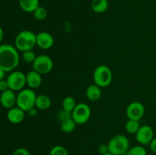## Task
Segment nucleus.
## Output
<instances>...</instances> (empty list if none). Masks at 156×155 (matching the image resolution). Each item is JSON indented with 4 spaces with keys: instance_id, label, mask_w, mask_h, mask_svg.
<instances>
[{
    "instance_id": "nucleus-9",
    "label": "nucleus",
    "mask_w": 156,
    "mask_h": 155,
    "mask_svg": "<svg viewBox=\"0 0 156 155\" xmlns=\"http://www.w3.org/2000/svg\"><path fill=\"white\" fill-rule=\"evenodd\" d=\"M135 135L137 142L143 146L149 145L152 140L155 138L153 129L149 125H143L140 126Z\"/></svg>"
},
{
    "instance_id": "nucleus-8",
    "label": "nucleus",
    "mask_w": 156,
    "mask_h": 155,
    "mask_svg": "<svg viewBox=\"0 0 156 155\" xmlns=\"http://www.w3.org/2000/svg\"><path fill=\"white\" fill-rule=\"evenodd\" d=\"M33 65V70L41 74H47L53 70V61L47 55H40L37 56Z\"/></svg>"
},
{
    "instance_id": "nucleus-20",
    "label": "nucleus",
    "mask_w": 156,
    "mask_h": 155,
    "mask_svg": "<svg viewBox=\"0 0 156 155\" xmlns=\"http://www.w3.org/2000/svg\"><path fill=\"white\" fill-rule=\"evenodd\" d=\"M76 105H77V103H76V100L73 97H71V96H68V97H65L62 103V109L71 112L75 109Z\"/></svg>"
},
{
    "instance_id": "nucleus-2",
    "label": "nucleus",
    "mask_w": 156,
    "mask_h": 155,
    "mask_svg": "<svg viewBox=\"0 0 156 155\" xmlns=\"http://www.w3.org/2000/svg\"><path fill=\"white\" fill-rule=\"evenodd\" d=\"M37 46V34L29 30L20 31L15 39V46L18 51L32 50Z\"/></svg>"
},
{
    "instance_id": "nucleus-15",
    "label": "nucleus",
    "mask_w": 156,
    "mask_h": 155,
    "mask_svg": "<svg viewBox=\"0 0 156 155\" xmlns=\"http://www.w3.org/2000/svg\"><path fill=\"white\" fill-rule=\"evenodd\" d=\"M101 94L102 92L101 88L96 85L95 84H90L85 91V95L88 100L93 102L98 100L101 97Z\"/></svg>"
},
{
    "instance_id": "nucleus-23",
    "label": "nucleus",
    "mask_w": 156,
    "mask_h": 155,
    "mask_svg": "<svg viewBox=\"0 0 156 155\" xmlns=\"http://www.w3.org/2000/svg\"><path fill=\"white\" fill-rule=\"evenodd\" d=\"M33 15L35 19L38 20V21H44L47 18L48 12L45 8L39 5L33 12Z\"/></svg>"
},
{
    "instance_id": "nucleus-26",
    "label": "nucleus",
    "mask_w": 156,
    "mask_h": 155,
    "mask_svg": "<svg viewBox=\"0 0 156 155\" xmlns=\"http://www.w3.org/2000/svg\"><path fill=\"white\" fill-rule=\"evenodd\" d=\"M57 119L59 120V122H63L65 120L73 118V114H72L71 112H69V111L65 110V109H62L61 110H59V112H57Z\"/></svg>"
},
{
    "instance_id": "nucleus-16",
    "label": "nucleus",
    "mask_w": 156,
    "mask_h": 155,
    "mask_svg": "<svg viewBox=\"0 0 156 155\" xmlns=\"http://www.w3.org/2000/svg\"><path fill=\"white\" fill-rule=\"evenodd\" d=\"M51 106V100L46 94L37 95L35 101V108L40 110H47Z\"/></svg>"
},
{
    "instance_id": "nucleus-18",
    "label": "nucleus",
    "mask_w": 156,
    "mask_h": 155,
    "mask_svg": "<svg viewBox=\"0 0 156 155\" xmlns=\"http://www.w3.org/2000/svg\"><path fill=\"white\" fill-rule=\"evenodd\" d=\"M108 0H92L91 2V8L95 13H104L108 9Z\"/></svg>"
},
{
    "instance_id": "nucleus-33",
    "label": "nucleus",
    "mask_w": 156,
    "mask_h": 155,
    "mask_svg": "<svg viewBox=\"0 0 156 155\" xmlns=\"http://www.w3.org/2000/svg\"><path fill=\"white\" fill-rule=\"evenodd\" d=\"M5 73V71L4 70L2 69V68H0V81H2V80H3V79H4Z\"/></svg>"
},
{
    "instance_id": "nucleus-5",
    "label": "nucleus",
    "mask_w": 156,
    "mask_h": 155,
    "mask_svg": "<svg viewBox=\"0 0 156 155\" xmlns=\"http://www.w3.org/2000/svg\"><path fill=\"white\" fill-rule=\"evenodd\" d=\"M112 80V71L108 65H100L96 67L93 72L94 84L100 88H106L111 84Z\"/></svg>"
},
{
    "instance_id": "nucleus-17",
    "label": "nucleus",
    "mask_w": 156,
    "mask_h": 155,
    "mask_svg": "<svg viewBox=\"0 0 156 155\" xmlns=\"http://www.w3.org/2000/svg\"><path fill=\"white\" fill-rule=\"evenodd\" d=\"M39 0H18L20 8L27 13H33L39 6Z\"/></svg>"
},
{
    "instance_id": "nucleus-13",
    "label": "nucleus",
    "mask_w": 156,
    "mask_h": 155,
    "mask_svg": "<svg viewBox=\"0 0 156 155\" xmlns=\"http://www.w3.org/2000/svg\"><path fill=\"white\" fill-rule=\"evenodd\" d=\"M25 112L21 108L14 106L9 109L7 112V119L9 122L12 124H19L24 121L25 118Z\"/></svg>"
},
{
    "instance_id": "nucleus-10",
    "label": "nucleus",
    "mask_w": 156,
    "mask_h": 155,
    "mask_svg": "<svg viewBox=\"0 0 156 155\" xmlns=\"http://www.w3.org/2000/svg\"><path fill=\"white\" fill-rule=\"evenodd\" d=\"M146 109L144 105L139 101H133L129 103L126 109V115L128 119L140 121L145 115Z\"/></svg>"
},
{
    "instance_id": "nucleus-14",
    "label": "nucleus",
    "mask_w": 156,
    "mask_h": 155,
    "mask_svg": "<svg viewBox=\"0 0 156 155\" xmlns=\"http://www.w3.org/2000/svg\"><path fill=\"white\" fill-rule=\"evenodd\" d=\"M42 74L34 70L28 71L26 74V84L30 89L38 88L42 84Z\"/></svg>"
},
{
    "instance_id": "nucleus-24",
    "label": "nucleus",
    "mask_w": 156,
    "mask_h": 155,
    "mask_svg": "<svg viewBox=\"0 0 156 155\" xmlns=\"http://www.w3.org/2000/svg\"><path fill=\"white\" fill-rule=\"evenodd\" d=\"M21 57H22V59L26 62V63L33 64L34 62V60L36 59L37 56L36 54H35L34 52L33 51V50H27V51L23 52Z\"/></svg>"
},
{
    "instance_id": "nucleus-27",
    "label": "nucleus",
    "mask_w": 156,
    "mask_h": 155,
    "mask_svg": "<svg viewBox=\"0 0 156 155\" xmlns=\"http://www.w3.org/2000/svg\"><path fill=\"white\" fill-rule=\"evenodd\" d=\"M12 155H31L30 151L24 147H18L14 150Z\"/></svg>"
},
{
    "instance_id": "nucleus-21",
    "label": "nucleus",
    "mask_w": 156,
    "mask_h": 155,
    "mask_svg": "<svg viewBox=\"0 0 156 155\" xmlns=\"http://www.w3.org/2000/svg\"><path fill=\"white\" fill-rule=\"evenodd\" d=\"M140 122L136 120L128 119L125 124V129L129 134H136L140 129Z\"/></svg>"
},
{
    "instance_id": "nucleus-11",
    "label": "nucleus",
    "mask_w": 156,
    "mask_h": 155,
    "mask_svg": "<svg viewBox=\"0 0 156 155\" xmlns=\"http://www.w3.org/2000/svg\"><path fill=\"white\" fill-rule=\"evenodd\" d=\"M54 44V38L50 33L40 32L37 34V46L42 50H50Z\"/></svg>"
},
{
    "instance_id": "nucleus-29",
    "label": "nucleus",
    "mask_w": 156,
    "mask_h": 155,
    "mask_svg": "<svg viewBox=\"0 0 156 155\" xmlns=\"http://www.w3.org/2000/svg\"><path fill=\"white\" fill-rule=\"evenodd\" d=\"M8 89H9V88L7 81L4 80V79L0 81V91H1V92H3V91H6V90Z\"/></svg>"
},
{
    "instance_id": "nucleus-22",
    "label": "nucleus",
    "mask_w": 156,
    "mask_h": 155,
    "mask_svg": "<svg viewBox=\"0 0 156 155\" xmlns=\"http://www.w3.org/2000/svg\"><path fill=\"white\" fill-rule=\"evenodd\" d=\"M147 150L143 145L139 144L132 147H129V150L125 155H147Z\"/></svg>"
},
{
    "instance_id": "nucleus-34",
    "label": "nucleus",
    "mask_w": 156,
    "mask_h": 155,
    "mask_svg": "<svg viewBox=\"0 0 156 155\" xmlns=\"http://www.w3.org/2000/svg\"><path fill=\"white\" fill-rule=\"evenodd\" d=\"M102 155H113L112 153H110V152H108V153H105V154H102Z\"/></svg>"
},
{
    "instance_id": "nucleus-25",
    "label": "nucleus",
    "mask_w": 156,
    "mask_h": 155,
    "mask_svg": "<svg viewBox=\"0 0 156 155\" xmlns=\"http://www.w3.org/2000/svg\"><path fill=\"white\" fill-rule=\"evenodd\" d=\"M50 155H69L67 149L61 145H56L51 148Z\"/></svg>"
},
{
    "instance_id": "nucleus-7",
    "label": "nucleus",
    "mask_w": 156,
    "mask_h": 155,
    "mask_svg": "<svg viewBox=\"0 0 156 155\" xmlns=\"http://www.w3.org/2000/svg\"><path fill=\"white\" fill-rule=\"evenodd\" d=\"M9 88L13 91H20L24 89L26 84V74L21 71H13L6 79Z\"/></svg>"
},
{
    "instance_id": "nucleus-32",
    "label": "nucleus",
    "mask_w": 156,
    "mask_h": 155,
    "mask_svg": "<svg viewBox=\"0 0 156 155\" xmlns=\"http://www.w3.org/2000/svg\"><path fill=\"white\" fill-rule=\"evenodd\" d=\"M3 38H4V31H3L2 27L0 26V43L2 41Z\"/></svg>"
},
{
    "instance_id": "nucleus-30",
    "label": "nucleus",
    "mask_w": 156,
    "mask_h": 155,
    "mask_svg": "<svg viewBox=\"0 0 156 155\" xmlns=\"http://www.w3.org/2000/svg\"><path fill=\"white\" fill-rule=\"evenodd\" d=\"M149 146L151 151L156 154V137H155V138L152 140V141H151L150 144H149Z\"/></svg>"
},
{
    "instance_id": "nucleus-6",
    "label": "nucleus",
    "mask_w": 156,
    "mask_h": 155,
    "mask_svg": "<svg viewBox=\"0 0 156 155\" xmlns=\"http://www.w3.org/2000/svg\"><path fill=\"white\" fill-rule=\"evenodd\" d=\"M73 119L77 125H83L88 122L91 115V110L87 103H79L72 112Z\"/></svg>"
},
{
    "instance_id": "nucleus-4",
    "label": "nucleus",
    "mask_w": 156,
    "mask_h": 155,
    "mask_svg": "<svg viewBox=\"0 0 156 155\" xmlns=\"http://www.w3.org/2000/svg\"><path fill=\"white\" fill-rule=\"evenodd\" d=\"M37 94L33 89L27 88L19 91L17 95L16 105L24 112H28L35 107Z\"/></svg>"
},
{
    "instance_id": "nucleus-28",
    "label": "nucleus",
    "mask_w": 156,
    "mask_h": 155,
    "mask_svg": "<svg viewBox=\"0 0 156 155\" xmlns=\"http://www.w3.org/2000/svg\"><path fill=\"white\" fill-rule=\"evenodd\" d=\"M98 152L101 155L108 153V152H109V150H108V144H100L98 147Z\"/></svg>"
},
{
    "instance_id": "nucleus-12",
    "label": "nucleus",
    "mask_w": 156,
    "mask_h": 155,
    "mask_svg": "<svg viewBox=\"0 0 156 155\" xmlns=\"http://www.w3.org/2000/svg\"><path fill=\"white\" fill-rule=\"evenodd\" d=\"M16 100L17 95L15 94V91L8 89L1 93L0 103L5 109H9L14 107L15 105L16 104Z\"/></svg>"
},
{
    "instance_id": "nucleus-3",
    "label": "nucleus",
    "mask_w": 156,
    "mask_h": 155,
    "mask_svg": "<svg viewBox=\"0 0 156 155\" xmlns=\"http://www.w3.org/2000/svg\"><path fill=\"white\" fill-rule=\"evenodd\" d=\"M108 150L113 155H125L129 148V141L124 135H116L108 143Z\"/></svg>"
},
{
    "instance_id": "nucleus-19",
    "label": "nucleus",
    "mask_w": 156,
    "mask_h": 155,
    "mask_svg": "<svg viewBox=\"0 0 156 155\" xmlns=\"http://www.w3.org/2000/svg\"><path fill=\"white\" fill-rule=\"evenodd\" d=\"M76 126H77V123L74 121L73 118H71L69 119L62 122L60 125V128L61 130L65 132V133H71L76 129Z\"/></svg>"
},
{
    "instance_id": "nucleus-1",
    "label": "nucleus",
    "mask_w": 156,
    "mask_h": 155,
    "mask_svg": "<svg viewBox=\"0 0 156 155\" xmlns=\"http://www.w3.org/2000/svg\"><path fill=\"white\" fill-rule=\"evenodd\" d=\"M20 56L15 46L10 44L0 45V68L5 72L15 71L18 66Z\"/></svg>"
},
{
    "instance_id": "nucleus-31",
    "label": "nucleus",
    "mask_w": 156,
    "mask_h": 155,
    "mask_svg": "<svg viewBox=\"0 0 156 155\" xmlns=\"http://www.w3.org/2000/svg\"><path fill=\"white\" fill-rule=\"evenodd\" d=\"M27 112H28L29 115H30V116H35V115H37V110L36 109H35V107L33 108V109H31L30 110H29Z\"/></svg>"
}]
</instances>
